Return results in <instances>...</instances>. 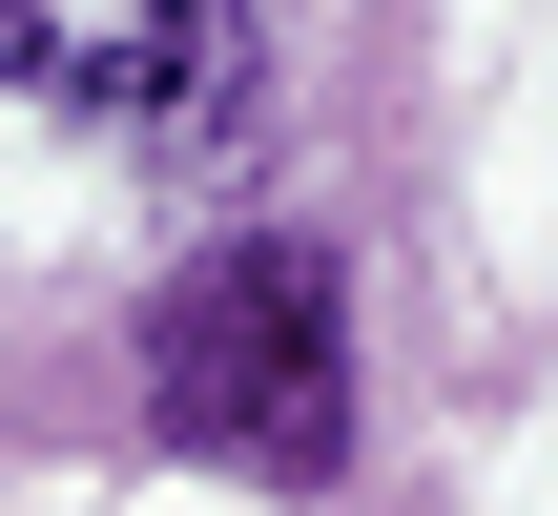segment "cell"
I'll list each match as a JSON object with an SVG mask.
<instances>
[{"label":"cell","instance_id":"6da1fadb","mask_svg":"<svg viewBox=\"0 0 558 516\" xmlns=\"http://www.w3.org/2000/svg\"><path fill=\"white\" fill-rule=\"evenodd\" d=\"M145 414L207 455V476H269V496H331L352 476V269L311 228H248L207 269L145 290Z\"/></svg>","mask_w":558,"mask_h":516},{"label":"cell","instance_id":"7a4b0ae2","mask_svg":"<svg viewBox=\"0 0 558 516\" xmlns=\"http://www.w3.org/2000/svg\"><path fill=\"white\" fill-rule=\"evenodd\" d=\"M0 103L124 124L166 186L269 165V21L248 0H0Z\"/></svg>","mask_w":558,"mask_h":516}]
</instances>
